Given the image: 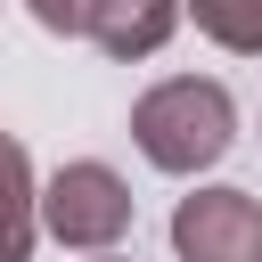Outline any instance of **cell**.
<instances>
[{
  "instance_id": "6da1fadb",
  "label": "cell",
  "mask_w": 262,
  "mask_h": 262,
  "mask_svg": "<svg viewBox=\"0 0 262 262\" xmlns=\"http://www.w3.org/2000/svg\"><path fill=\"white\" fill-rule=\"evenodd\" d=\"M131 139H139V156H147L156 172L196 180V172H213V164L237 147V98H229L213 74H172V82L139 90Z\"/></svg>"
},
{
  "instance_id": "7a4b0ae2",
  "label": "cell",
  "mask_w": 262,
  "mask_h": 262,
  "mask_svg": "<svg viewBox=\"0 0 262 262\" xmlns=\"http://www.w3.org/2000/svg\"><path fill=\"white\" fill-rule=\"evenodd\" d=\"M41 229L74 254H115L131 237V188L115 164L82 156V164H57L49 188H41Z\"/></svg>"
},
{
  "instance_id": "3957f363",
  "label": "cell",
  "mask_w": 262,
  "mask_h": 262,
  "mask_svg": "<svg viewBox=\"0 0 262 262\" xmlns=\"http://www.w3.org/2000/svg\"><path fill=\"white\" fill-rule=\"evenodd\" d=\"M180 262H262V196L246 188H188L172 205Z\"/></svg>"
},
{
  "instance_id": "277c9868",
  "label": "cell",
  "mask_w": 262,
  "mask_h": 262,
  "mask_svg": "<svg viewBox=\"0 0 262 262\" xmlns=\"http://www.w3.org/2000/svg\"><path fill=\"white\" fill-rule=\"evenodd\" d=\"M180 16H188V0H90V41L106 49V57H123V66H139V57H156L172 33H180Z\"/></svg>"
},
{
  "instance_id": "5b68a950",
  "label": "cell",
  "mask_w": 262,
  "mask_h": 262,
  "mask_svg": "<svg viewBox=\"0 0 262 262\" xmlns=\"http://www.w3.org/2000/svg\"><path fill=\"white\" fill-rule=\"evenodd\" d=\"M33 237H41V180L33 156L0 131V262H33Z\"/></svg>"
},
{
  "instance_id": "8992f818",
  "label": "cell",
  "mask_w": 262,
  "mask_h": 262,
  "mask_svg": "<svg viewBox=\"0 0 262 262\" xmlns=\"http://www.w3.org/2000/svg\"><path fill=\"white\" fill-rule=\"evenodd\" d=\"M188 16L229 57H262V0H188Z\"/></svg>"
},
{
  "instance_id": "52a82bcc",
  "label": "cell",
  "mask_w": 262,
  "mask_h": 262,
  "mask_svg": "<svg viewBox=\"0 0 262 262\" xmlns=\"http://www.w3.org/2000/svg\"><path fill=\"white\" fill-rule=\"evenodd\" d=\"M25 8H33L41 33H82L90 25V0H25Z\"/></svg>"
},
{
  "instance_id": "ba28073f",
  "label": "cell",
  "mask_w": 262,
  "mask_h": 262,
  "mask_svg": "<svg viewBox=\"0 0 262 262\" xmlns=\"http://www.w3.org/2000/svg\"><path fill=\"white\" fill-rule=\"evenodd\" d=\"M98 262H115V254H98Z\"/></svg>"
}]
</instances>
